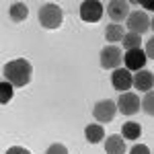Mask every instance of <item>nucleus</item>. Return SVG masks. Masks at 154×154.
Returning a JSON list of instances; mask_svg holds the SVG:
<instances>
[{
    "label": "nucleus",
    "instance_id": "0eeeda50",
    "mask_svg": "<svg viewBox=\"0 0 154 154\" xmlns=\"http://www.w3.org/2000/svg\"><path fill=\"white\" fill-rule=\"evenodd\" d=\"M128 29H130V33H138V35L146 33V31L150 29V19H148V14L144 11L130 12V17H128Z\"/></svg>",
    "mask_w": 154,
    "mask_h": 154
},
{
    "label": "nucleus",
    "instance_id": "5701e85b",
    "mask_svg": "<svg viewBox=\"0 0 154 154\" xmlns=\"http://www.w3.org/2000/svg\"><path fill=\"white\" fill-rule=\"evenodd\" d=\"M146 56H148L150 60H154V37L146 43Z\"/></svg>",
    "mask_w": 154,
    "mask_h": 154
},
{
    "label": "nucleus",
    "instance_id": "f8f14e48",
    "mask_svg": "<svg viewBox=\"0 0 154 154\" xmlns=\"http://www.w3.org/2000/svg\"><path fill=\"white\" fill-rule=\"evenodd\" d=\"M105 152L107 154H123L125 152V142L119 134H111L105 140Z\"/></svg>",
    "mask_w": 154,
    "mask_h": 154
},
{
    "label": "nucleus",
    "instance_id": "6e6552de",
    "mask_svg": "<svg viewBox=\"0 0 154 154\" xmlns=\"http://www.w3.org/2000/svg\"><path fill=\"white\" fill-rule=\"evenodd\" d=\"M111 82H113V88H117L119 93H128V88L134 86V76L128 68H117L111 76Z\"/></svg>",
    "mask_w": 154,
    "mask_h": 154
},
{
    "label": "nucleus",
    "instance_id": "2eb2a0df",
    "mask_svg": "<svg viewBox=\"0 0 154 154\" xmlns=\"http://www.w3.org/2000/svg\"><path fill=\"white\" fill-rule=\"evenodd\" d=\"M123 37H125V31H123V27H121L119 23H111L105 29V39H107V41H111V43H115V41H123Z\"/></svg>",
    "mask_w": 154,
    "mask_h": 154
},
{
    "label": "nucleus",
    "instance_id": "aec40b11",
    "mask_svg": "<svg viewBox=\"0 0 154 154\" xmlns=\"http://www.w3.org/2000/svg\"><path fill=\"white\" fill-rule=\"evenodd\" d=\"M45 154H68V148L64 146V144H60V142H56V144H51L48 148V152Z\"/></svg>",
    "mask_w": 154,
    "mask_h": 154
},
{
    "label": "nucleus",
    "instance_id": "f257e3e1",
    "mask_svg": "<svg viewBox=\"0 0 154 154\" xmlns=\"http://www.w3.org/2000/svg\"><path fill=\"white\" fill-rule=\"evenodd\" d=\"M31 76H33V66L23 58L4 64V80L11 82L12 86H27L31 82Z\"/></svg>",
    "mask_w": 154,
    "mask_h": 154
},
{
    "label": "nucleus",
    "instance_id": "b1692460",
    "mask_svg": "<svg viewBox=\"0 0 154 154\" xmlns=\"http://www.w3.org/2000/svg\"><path fill=\"white\" fill-rule=\"evenodd\" d=\"M140 6L148 8V11H154V2H146V0H140Z\"/></svg>",
    "mask_w": 154,
    "mask_h": 154
},
{
    "label": "nucleus",
    "instance_id": "393cba45",
    "mask_svg": "<svg viewBox=\"0 0 154 154\" xmlns=\"http://www.w3.org/2000/svg\"><path fill=\"white\" fill-rule=\"evenodd\" d=\"M150 27H152V29H154V19H152V21H150Z\"/></svg>",
    "mask_w": 154,
    "mask_h": 154
},
{
    "label": "nucleus",
    "instance_id": "20e7f679",
    "mask_svg": "<svg viewBox=\"0 0 154 154\" xmlns=\"http://www.w3.org/2000/svg\"><path fill=\"white\" fill-rule=\"evenodd\" d=\"M103 17V4L99 0H84L80 4V19L84 23H97Z\"/></svg>",
    "mask_w": 154,
    "mask_h": 154
},
{
    "label": "nucleus",
    "instance_id": "9d476101",
    "mask_svg": "<svg viewBox=\"0 0 154 154\" xmlns=\"http://www.w3.org/2000/svg\"><path fill=\"white\" fill-rule=\"evenodd\" d=\"M107 12L113 21H123L130 17V4L125 0H111L107 4Z\"/></svg>",
    "mask_w": 154,
    "mask_h": 154
},
{
    "label": "nucleus",
    "instance_id": "dca6fc26",
    "mask_svg": "<svg viewBox=\"0 0 154 154\" xmlns=\"http://www.w3.org/2000/svg\"><path fill=\"white\" fill-rule=\"evenodd\" d=\"M121 134H123V138H128V140H138V138L142 136V125L136 123V121H128V123H123Z\"/></svg>",
    "mask_w": 154,
    "mask_h": 154
},
{
    "label": "nucleus",
    "instance_id": "1a4fd4ad",
    "mask_svg": "<svg viewBox=\"0 0 154 154\" xmlns=\"http://www.w3.org/2000/svg\"><path fill=\"white\" fill-rule=\"evenodd\" d=\"M146 60H148V56H146V51H142V49H130V51H125V54H123L125 68H128L130 72H134V70H144Z\"/></svg>",
    "mask_w": 154,
    "mask_h": 154
},
{
    "label": "nucleus",
    "instance_id": "ddd939ff",
    "mask_svg": "<svg viewBox=\"0 0 154 154\" xmlns=\"http://www.w3.org/2000/svg\"><path fill=\"white\" fill-rule=\"evenodd\" d=\"M84 136H86V140L91 144H99L105 138V130H103L101 123H91V125L84 128Z\"/></svg>",
    "mask_w": 154,
    "mask_h": 154
},
{
    "label": "nucleus",
    "instance_id": "4be33fe9",
    "mask_svg": "<svg viewBox=\"0 0 154 154\" xmlns=\"http://www.w3.org/2000/svg\"><path fill=\"white\" fill-rule=\"evenodd\" d=\"M6 154H31L27 148H23V146H11L8 150H6Z\"/></svg>",
    "mask_w": 154,
    "mask_h": 154
},
{
    "label": "nucleus",
    "instance_id": "a211bd4d",
    "mask_svg": "<svg viewBox=\"0 0 154 154\" xmlns=\"http://www.w3.org/2000/svg\"><path fill=\"white\" fill-rule=\"evenodd\" d=\"M11 99H12V84L6 82V80H2V82H0V103L6 105Z\"/></svg>",
    "mask_w": 154,
    "mask_h": 154
},
{
    "label": "nucleus",
    "instance_id": "9b49d317",
    "mask_svg": "<svg viewBox=\"0 0 154 154\" xmlns=\"http://www.w3.org/2000/svg\"><path fill=\"white\" fill-rule=\"evenodd\" d=\"M134 86H136L138 91H142V93H148L154 86V74L150 70L136 72V76H134Z\"/></svg>",
    "mask_w": 154,
    "mask_h": 154
},
{
    "label": "nucleus",
    "instance_id": "412c9836",
    "mask_svg": "<svg viewBox=\"0 0 154 154\" xmlns=\"http://www.w3.org/2000/svg\"><path fill=\"white\" fill-rule=\"evenodd\" d=\"M130 154H150V148H148L146 144H136L130 150Z\"/></svg>",
    "mask_w": 154,
    "mask_h": 154
},
{
    "label": "nucleus",
    "instance_id": "4468645a",
    "mask_svg": "<svg viewBox=\"0 0 154 154\" xmlns=\"http://www.w3.org/2000/svg\"><path fill=\"white\" fill-rule=\"evenodd\" d=\"M27 14H29V6L25 2H14V4H11L8 17H11L14 23H23L25 19H27Z\"/></svg>",
    "mask_w": 154,
    "mask_h": 154
},
{
    "label": "nucleus",
    "instance_id": "423d86ee",
    "mask_svg": "<svg viewBox=\"0 0 154 154\" xmlns=\"http://www.w3.org/2000/svg\"><path fill=\"white\" fill-rule=\"evenodd\" d=\"M117 109L123 113V115H134L138 113V109H142V101L138 99L136 93H121L119 95V101H117Z\"/></svg>",
    "mask_w": 154,
    "mask_h": 154
},
{
    "label": "nucleus",
    "instance_id": "f3484780",
    "mask_svg": "<svg viewBox=\"0 0 154 154\" xmlns=\"http://www.w3.org/2000/svg\"><path fill=\"white\" fill-rule=\"evenodd\" d=\"M123 48H125V51H130V49H140V45H142V37L138 35V33H125V37H123Z\"/></svg>",
    "mask_w": 154,
    "mask_h": 154
},
{
    "label": "nucleus",
    "instance_id": "f03ea898",
    "mask_svg": "<svg viewBox=\"0 0 154 154\" xmlns=\"http://www.w3.org/2000/svg\"><path fill=\"white\" fill-rule=\"evenodd\" d=\"M39 23L41 27H45V29H58L62 21H64V12L60 8L58 4H54V2H48V4H43L41 8H39Z\"/></svg>",
    "mask_w": 154,
    "mask_h": 154
},
{
    "label": "nucleus",
    "instance_id": "6ab92c4d",
    "mask_svg": "<svg viewBox=\"0 0 154 154\" xmlns=\"http://www.w3.org/2000/svg\"><path fill=\"white\" fill-rule=\"evenodd\" d=\"M142 109L148 113V115H152L154 117V91H148L142 99Z\"/></svg>",
    "mask_w": 154,
    "mask_h": 154
},
{
    "label": "nucleus",
    "instance_id": "39448f33",
    "mask_svg": "<svg viewBox=\"0 0 154 154\" xmlns=\"http://www.w3.org/2000/svg\"><path fill=\"white\" fill-rule=\"evenodd\" d=\"M121 58H123V54L117 45H107L101 51V66L105 70H117L121 64Z\"/></svg>",
    "mask_w": 154,
    "mask_h": 154
},
{
    "label": "nucleus",
    "instance_id": "7ed1b4c3",
    "mask_svg": "<svg viewBox=\"0 0 154 154\" xmlns=\"http://www.w3.org/2000/svg\"><path fill=\"white\" fill-rule=\"evenodd\" d=\"M115 111H117V103H113L111 99H105V101H99L93 109V117L99 121V123H109L115 117Z\"/></svg>",
    "mask_w": 154,
    "mask_h": 154
}]
</instances>
